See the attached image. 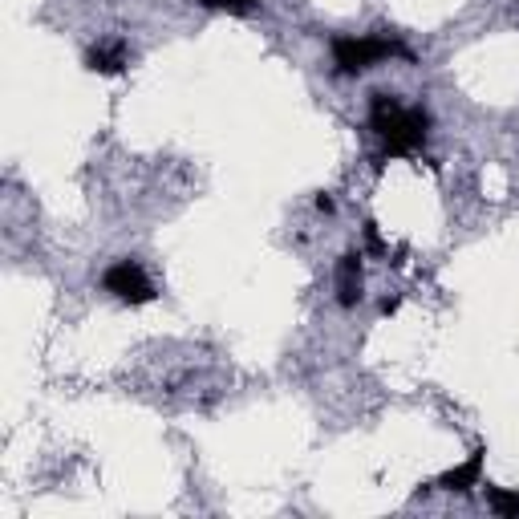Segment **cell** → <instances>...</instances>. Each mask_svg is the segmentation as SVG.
Segmentation results:
<instances>
[{
  "mask_svg": "<svg viewBox=\"0 0 519 519\" xmlns=\"http://www.w3.org/2000/svg\"><path fill=\"white\" fill-rule=\"evenodd\" d=\"M369 122H374V130L386 138L394 155L418 151L426 142V130H430V114L418 106H402L394 94H374V102H369Z\"/></svg>",
  "mask_w": 519,
  "mask_h": 519,
  "instance_id": "6da1fadb",
  "label": "cell"
},
{
  "mask_svg": "<svg viewBox=\"0 0 519 519\" xmlns=\"http://www.w3.org/2000/svg\"><path fill=\"white\" fill-rule=\"evenodd\" d=\"M386 57H410V49L394 37H337L333 41V61L345 73H361V69L378 65Z\"/></svg>",
  "mask_w": 519,
  "mask_h": 519,
  "instance_id": "7a4b0ae2",
  "label": "cell"
},
{
  "mask_svg": "<svg viewBox=\"0 0 519 519\" xmlns=\"http://www.w3.org/2000/svg\"><path fill=\"white\" fill-rule=\"evenodd\" d=\"M102 284H106V292L118 296L122 305H146V301H155V284H151V276H146L142 264H134V260L110 264L106 276H102Z\"/></svg>",
  "mask_w": 519,
  "mask_h": 519,
  "instance_id": "3957f363",
  "label": "cell"
},
{
  "mask_svg": "<svg viewBox=\"0 0 519 519\" xmlns=\"http://www.w3.org/2000/svg\"><path fill=\"white\" fill-rule=\"evenodd\" d=\"M337 301L341 309H353L361 301V252H345L337 260Z\"/></svg>",
  "mask_w": 519,
  "mask_h": 519,
  "instance_id": "277c9868",
  "label": "cell"
},
{
  "mask_svg": "<svg viewBox=\"0 0 519 519\" xmlns=\"http://www.w3.org/2000/svg\"><path fill=\"white\" fill-rule=\"evenodd\" d=\"M126 61H130L126 41H106V45H94V49H90V57H86V65H90L94 73H106V78L122 73V69H126Z\"/></svg>",
  "mask_w": 519,
  "mask_h": 519,
  "instance_id": "5b68a950",
  "label": "cell"
},
{
  "mask_svg": "<svg viewBox=\"0 0 519 519\" xmlns=\"http://www.w3.org/2000/svg\"><path fill=\"white\" fill-rule=\"evenodd\" d=\"M479 475H483V451H475L467 463L451 467L447 475L438 479V487L442 491H471V487H479Z\"/></svg>",
  "mask_w": 519,
  "mask_h": 519,
  "instance_id": "8992f818",
  "label": "cell"
},
{
  "mask_svg": "<svg viewBox=\"0 0 519 519\" xmlns=\"http://www.w3.org/2000/svg\"><path fill=\"white\" fill-rule=\"evenodd\" d=\"M487 499H491V507H495L499 515H507V519H519V491L491 487V491H487Z\"/></svg>",
  "mask_w": 519,
  "mask_h": 519,
  "instance_id": "52a82bcc",
  "label": "cell"
},
{
  "mask_svg": "<svg viewBox=\"0 0 519 519\" xmlns=\"http://www.w3.org/2000/svg\"><path fill=\"white\" fill-rule=\"evenodd\" d=\"M207 9H228V13H248L252 0H203Z\"/></svg>",
  "mask_w": 519,
  "mask_h": 519,
  "instance_id": "ba28073f",
  "label": "cell"
},
{
  "mask_svg": "<svg viewBox=\"0 0 519 519\" xmlns=\"http://www.w3.org/2000/svg\"><path fill=\"white\" fill-rule=\"evenodd\" d=\"M365 244L374 248V252H386V244H382V236H378V224H365Z\"/></svg>",
  "mask_w": 519,
  "mask_h": 519,
  "instance_id": "9c48e42d",
  "label": "cell"
},
{
  "mask_svg": "<svg viewBox=\"0 0 519 519\" xmlns=\"http://www.w3.org/2000/svg\"><path fill=\"white\" fill-rule=\"evenodd\" d=\"M317 211H333V199H329V195H317Z\"/></svg>",
  "mask_w": 519,
  "mask_h": 519,
  "instance_id": "30bf717a",
  "label": "cell"
}]
</instances>
